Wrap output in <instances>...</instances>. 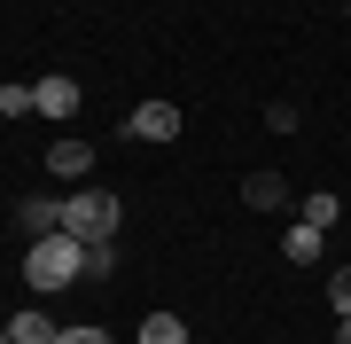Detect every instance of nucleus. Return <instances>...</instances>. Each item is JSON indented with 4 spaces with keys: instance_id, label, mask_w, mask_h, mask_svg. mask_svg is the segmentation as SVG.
Here are the masks:
<instances>
[{
    "instance_id": "1a4fd4ad",
    "label": "nucleus",
    "mask_w": 351,
    "mask_h": 344,
    "mask_svg": "<svg viewBox=\"0 0 351 344\" xmlns=\"http://www.w3.org/2000/svg\"><path fill=\"white\" fill-rule=\"evenodd\" d=\"M320 242H328V235H320V227H304V219H297V227L281 235V251H289V266H313V258H320Z\"/></svg>"
},
{
    "instance_id": "20e7f679",
    "label": "nucleus",
    "mask_w": 351,
    "mask_h": 344,
    "mask_svg": "<svg viewBox=\"0 0 351 344\" xmlns=\"http://www.w3.org/2000/svg\"><path fill=\"white\" fill-rule=\"evenodd\" d=\"M32 94H39V117H71V110H78V78H63V71L39 78Z\"/></svg>"
},
{
    "instance_id": "7ed1b4c3",
    "label": "nucleus",
    "mask_w": 351,
    "mask_h": 344,
    "mask_svg": "<svg viewBox=\"0 0 351 344\" xmlns=\"http://www.w3.org/2000/svg\"><path fill=\"white\" fill-rule=\"evenodd\" d=\"M172 133H180V110L172 102H141L125 117V141H172Z\"/></svg>"
},
{
    "instance_id": "423d86ee",
    "label": "nucleus",
    "mask_w": 351,
    "mask_h": 344,
    "mask_svg": "<svg viewBox=\"0 0 351 344\" xmlns=\"http://www.w3.org/2000/svg\"><path fill=\"white\" fill-rule=\"evenodd\" d=\"M86 165H94L86 141H55V149H47V172H55V180H86Z\"/></svg>"
},
{
    "instance_id": "9b49d317",
    "label": "nucleus",
    "mask_w": 351,
    "mask_h": 344,
    "mask_svg": "<svg viewBox=\"0 0 351 344\" xmlns=\"http://www.w3.org/2000/svg\"><path fill=\"white\" fill-rule=\"evenodd\" d=\"M336 219H343V204H336V196H328V188H313V196H304V227H336Z\"/></svg>"
},
{
    "instance_id": "39448f33",
    "label": "nucleus",
    "mask_w": 351,
    "mask_h": 344,
    "mask_svg": "<svg viewBox=\"0 0 351 344\" xmlns=\"http://www.w3.org/2000/svg\"><path fill=\"white\" fill-rule=\"evenodd\" d=\"M16 227H24L32 242H39V235H55V227H63V204H47V196H24V204H16Z\"/></svg>"
},
{
    "instance_id": "dca6fc26",
    "label": "nucleus",
    "mask_w": 351,
    "mask_h": 344,
    "mask_svg": "<svg viewBox=\"0 0 351 344\" xmlns=\"http://www.w3.org/2000/svg\"><path fill=\"white\" fill-rule=\"evenodd\" d=\"M336 344H351V321H343V329H336Z\"/></svg>"
},
{
    "instance_id": "0eeeda50",
    "label": "nucleus",
    "mask_w": 351,
    "mask_h": 344,
    "mask_svg": "<svg viewBox=\"0 0 351 344\" xmlns=\"http://www.w3.org/2000/svg\"><path fill=\"white\" fill-rule=\"evenodd\" d=\"M281 172H250V180H242V204H250V211H281Z\"/></svg>"
},
{
    "instance_id": "4468645a",
    "label": "nucleus",
    "mask_w": 351,
    "mask_h": 344,
    "mask_svg": "<svg viewBox=\"0 0 351 344\" xmlns=\"http://www.w3.org/2000/svg\"><path fill=\"white\" fill-rule=\"evenodd\" d=\"M110 266H117V251H110V242H86V274L101 282V274H110Z\"/></svg>"
},
{
    "instance_id": "f257e3e1",
    "label": "nucleus",
    "mask_w": 351,
    "mask_h": 344,
    "mask_svg": "<svg viewBox=\"0 0 351 344\" xmlns=\"http://www.w3.org/2000/svg\"><path fill=\"white\" fill-rule=\"evenodd\" d=\"M78 274H86V242L63 235V227H55V235H39L32 251H24V282H32V290H71Z\"/></svg>"
},
{
    "instance_id": "f03ea898",
    "label": "nucleus",
    "mask_w": 351,
    "mask_h": 344,
    "mask_svg": "<svg viewBox=\"0 0 351 344\" xmlns=\"http://www.w3.org/2000/svg\"><path fill=\"white\" fill-rule=\"evenodd\" d=\"M63 235L110 242V235H117V196H110V188H71V196H63Z\"/></svg>"
},
{
    "instance_id": "9d476101",
    "label": "nucleus",
    "mask_w": 351,
    "mask_h": 344,
    "mask_svg": "<svg viewBox=\"0 0 351 344\" xmlns=\"http://www.w3.org/2000/svg\"><path fill=\"white\" fill-rule=\"evenodd\" d=\"M141 344H188V321L180 313H149L141 321Z\"/></svg>"
},
{
    "instance_id": "6e6552de",
    "label": "nucleus",
    "mask_w": 351,
    "mask_h": 344,
    "mask_svg": "<svg viewBox=\"0 0 351 344\" xmlns=\"http://www.w3.org/2000/svg\"><path fill=\"white\" fill-rule=\"evenodd\" d=\"M8 336H16V344H55V336H63V329H55V321L39 313V306H24V313L8 321Z\"/></svg>"
},
{
    "instance_id": "f8f14e48",
    "label": "nucleus",
    "mask_w": 351,
    "mask_h": 344,
    "mask_svg": "<svg viewBox=\"0 0 351 344\" xmlns=\"http://www.w3.org/2000/svg\"><path fill=\"white\" fill-rule=\"evenodd\" d=\"M32 110H39L32 87H0V117H32Z\"/></svg>"
},
{
    "instance_id": "ddd939ff",
    "label": "nucleus",
    "mask_w": 351,
    "mask_h": 344,
    "mask_svg": "<svg viewBox=\"0 0 351 344\" xmlns=\"http://www.w3.org/2000/svg\"><path fill=\"white\" fill-rule=\"evenodd\" d=\"M328 306H336V321H351V266L328 274Z\"/></svg>"
},
{
    "instance_id": "f3484780",
    "label": "nucleus",
    "mask_w": 351,
    "mask_h": 344,
    "mask_svg": "<svg viewBox=\"0 0 351 344\" xmlns=\"http://www.w3.org/2000/svg\"><path fill=\"white\" fill-rule=\"evenodd\" d=\"M0 344H16V336H8V329H0Z\"/></svg>"
},
{
    "instance_id": "2eb2a0df",
    "label": "nucleus",
    "mask_w": 351,
    "mask_h": 344,
    "mask_svg": "<svg viewBox=\"0 0 351 344\" xmlns=\"http://www.w3.org/2000/svg\"><path fill=\"white\" fill-rule=\"evenodd\" d=\"M55 344H110V336H101V329H63Z\"/></svg>"
}]
</instances>
